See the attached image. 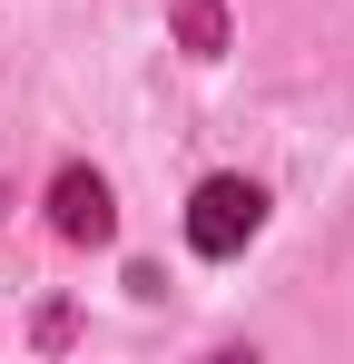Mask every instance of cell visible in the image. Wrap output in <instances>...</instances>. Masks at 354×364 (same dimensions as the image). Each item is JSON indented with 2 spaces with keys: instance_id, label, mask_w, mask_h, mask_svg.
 I'll use <instances>...</instances> for the list:
<instances>
[{
  "instance_id": "1",
  "label": "cell",
  "mask_w": 354,
  "mask_h": 364,
  "mask_svg": "<svg viewBox=\"0 0 354 364\" xmlns=\"http://www.w3.org/2000/svg\"><path fill=\"white\" fill-rule=\"evenodd\" d=\"M256 227H266V197H256L246 178H207L197 197H187V246H197V256H236Z\"/></svg>"
},
{
  "instance_id": "2",
  "label": "cell",
  "mask_w": 354,
  "mask_h": 364,
  "mask_svg": "<svg viewBox=\"0 0 354 364\" xmlns=\"http://www.w3.org/2000/svg\"><path fill=\"white\" fill-rule=\"evenodd\" d=\"M50 227H59V237H79V246H99V237H109V187L89 178V168H59V187H50Z\"/></svg>"
}]
</instances>
